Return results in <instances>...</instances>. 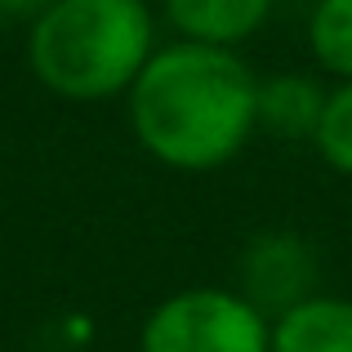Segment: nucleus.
Listing matches in <instances>:
<instances>
[{"label":"nucleus","instance_id":"5","mask_svg":"<svg viewBox=\"0 0 352 352\" xmlns=\"http://www.w3.org/2000/svg\"><path fill=\"white\" fill-rule=\"evenodd\" d=\"M272 9L276 0H161V14L179 41L223 45V50H241L245 41H254Z\"/></svg>","mask_w":352,"mask_h":352},{"label":"nucleus","instance_id":"4","mask_svg":"<svg viewBox=\"0 0 352 352\" xmlns=\"http://www.w3.org/2000/svg\"><path fill=\"white\" fill-rule=\"evenodd\" d=\"M245 299H254L263 312H285L290 303L317 294V254L294 232H263L241 254V285Z\"/></svg>","mask_w":352,"mask_h":352},{"label":"nucleus","instance_id":"2","mask_svg":"<svg viewBox=\"0 0 352 352\" xmlns=\"http://www.w3.org/2000/svg\"><path fill=\"white\" fill-rule=\"evenodd\" d=\"M147 0H50L27 23V72L67 103L125 98L156 54Z\"/></svg>","mask_w":352,"mask_h":352},{"label":"nucleus","instance_id":"7","mask_svg":"<svg viewBox=\"0 0 352 352\" xmlns=\"http://www.w3.org/2000/svg\"><path fill=\"white\" fill-rule=\"evenodd\" d=\"M330 85L312 72H272L258 76V129L276 138H317L321 112H326Z\"/></svg>","mask_w":352,"mask_h":352},{"label":"nucleus","instance_id":"1","mask_svg":"<svg viewBox=\"0 0 352 352\" xmlns=\"http://www.w3.org/2000/svg\"><path fill=\"white\" fill-rule=\"evenodd\" d=\"M134 143L179 174L223 170L258 134V76L241 50L201 41L156 45L125 94Z\"/></svg>","mask_w":352,"mask_h":352},{"label":"nucleus","instance_id":"6","mask_svg":"<svg viewBox=\"0 0 352 352\" xmlns=\"http://www.w3.org/2000/svg\"><path fill=\"white\" fill-rule=\"evenodd\" d=\"M272 352H352V299L317 290L276 312Z\"/></svg>","mask_w":352,"mask_h":352},{"label":"nucleus","instance_id":"8","mask_svg":"<svg viewBox=\"0 0 352 352\" xmlns=\"http://www.w3.org/2000/svg\"><path fill=\"white\" fill-rule=\"evenodd\" d=\"M303 36L317 72L330 80H352V0H317Z\"/></svg>","mask_w":352,"mask_h":352},{"label":"nucleus","instance_id":"9","mask_svg":"<svg viewBox=\"0 0 352 352\" xmlns=\"http://www.w3.org/2000/svg\"><path fill=\"white\" fill-rule=\"evenodd\" d=\"M312 147H317V156L335 174L352 179V80H335V85H330L326 112H321Z\"/></svg>","mask_w":352,"mask_h":352},{"label":"nucleus","instance_id":"10","mask_svg":"<svg viewBox=\"0 0 352 352\" xmlns=\"http://www.w3.org/2000/svg\"><path fill=\"white\" fill-rule=\"evenodd\" d=\"M50 0H0V18H14V23H32Z\"/></svg>","mask_w":352,"mask_h":352},{"label":"nucleus","instance_id":"3","mask_svg":"<svg viewBox=\"0 0 352 352\" xmlns=\"http://www.w3.org/2000/svg\"><path fill=\"white\" fill-rule=\"evenodd\" d=\"M138 352H272V317L241 290L188 285L143 317Z\"/></svg>","mask_w":352,"mask_h":352}]
</instances>
